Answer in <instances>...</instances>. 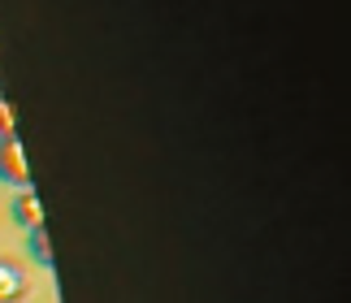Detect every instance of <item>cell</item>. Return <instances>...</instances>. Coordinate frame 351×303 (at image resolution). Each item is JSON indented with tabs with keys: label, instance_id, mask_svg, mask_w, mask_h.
<instances>
[{
	"label": "cell",
	"instance_id": "4",
	"mask_svg": "<svg viewBox=\"0 0 351 303\" xmlns=\"http://www.w3.org/2000/svg\"><path fill=\"white\" fill-rule=\"evenodd\" d=\"M31 256L39 260V265H52V243H48V230L44 226L31 230Z\"/></svg>",
	"mask_w": 351,
	"mask_h": 303
},
{
	"label": "cell",
	"instance_id": "1",
	"mask_svg": "<svg viewBox=\"0 0 351 303\" xmlns=\"http://www.w3.org/2000/svg\"><path fill=\"white\" fill-rule=\"evenodd\" d=\"M0 178L13 186L31 182V165H26V152L18 143V134H9V139H0Z\"/></svg>",
	"mask_w": 351,
	"mask_h": 303
},
{
	"label": "cell",
	"instance_id": "5",
	"mask_svg": "<svg viewBox=\"0 0 351 303\" xmlns=\"http://www.w3.org/2000/svg\"><path fill=\"white\" fill-rule=\"evenodd\" d=\"M9 134H18V113H13L9 100L0 95V139H9Z\"/></svg>",
	"mask_w": 351,
	"mask_h": 303
},
{
	"label": "cell",
	"instance_id": "2",
	"mask_svg": "<svg viewBox=\"0 0 351 303\" xmlns=\"http://www.w3.org/2000/svg\"><path fill=\"white\" fill-rule=\"evenodd\" d=\"M13 221L26 226V230L44 226V204H39V195L31 186H18V195H13Z\"/></svg>",
	"mask_w": 351,
	"mask_h": 303
},
{
	"label": "cell",
	"instance_id": "3",
	"mask_svg": "<svg viewBox=\"0 0 351 303\" xmlns=\"http://www.w3.org/2000/svg\"><path fill=\"white\" fill-rule=\"evenodd\" d=\"M18 299H26V278L18 265L0 260V303H18Z\"/></svg>",
	"mask_w": 351,
	"mask_h": 303
}]
</instances>
